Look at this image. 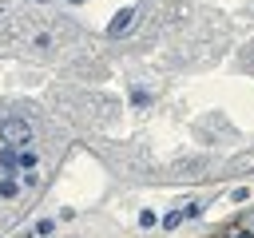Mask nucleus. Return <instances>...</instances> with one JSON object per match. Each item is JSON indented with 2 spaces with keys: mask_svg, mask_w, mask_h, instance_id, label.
<instances>
[{
  "mask_svg": "<svg viewBox=\"0 0 254 238\" xmlns=\"http://www.w3.org/2000/svg\"><path fill=\"white\" fill-rule=\"evenodd\" d=\"M0 139H4L8 147H28V143H32V123L20 119V115H12V119L0 123Z\"/></svg>",
  "mask_w": 254,
  "mask_h": 238,
  "instance_id": "1",
  "label": "nucleus"
},
{
  "mask_svg": "<svg viewBox=\"0 0 254 238\" xmlns=\"http://www.w3.org/2000/svg\"><path fill=\"white\" fill-rule=\"evenodd\" d=\"M131 20H135V8H123V12H115V20L107 24V32H111V36H123V32L131 28Z\"/></svg>",
  "mask_w": 254,
  "mask_h": 238,
  "instance_id": "2",
  "label": "nucleus"
},
{
  "mask_svg": "<svg viewBox=\"0 0 254 238\" xmlns=\"http://www.w3.org/2000/svg\"><path fill=\"white\" fill-rule=\"evenodd\" d=\"M16 167L32 171V167H36V151H32V147H20V151H16Z\"/></svg>",
  "mask_w": 254,
  "mask_h": 238,
  "instance_id": "3",
  "label": "nucleus"
},
{
  "mask_svg": "<svg viewBox=\"0 0 254 238\" xmlns=\"http://www.w3.org/2000/svg\"><path fill=\"white\" fill-rule=\"evenodd\" d=\"M16 194H20V182L16 178H4L0 182V198H16Z\"/></svg>",
  "mask_w": 254,
  "mask_h": 238,
  "instance_id": "4",
  "label": "nucleus"
},
{
  "mask_svg": "<svg viewBox=\"0 0 254 238\" xmlns=\"http://www.w3.org/2000/svg\"><path fill=\"white\" fill-rule=\"evenodd\" d=\"M0 167H4V171L16 167V147H4V151H0Z\"/></svg>",
  "mask_w": 254,
  "mask_h": 238,
  "instance_id": "5",
  "label": "nucleus"
},
{
  "mask_svg": "<svg viewBox=\"0 0 254 238\" xmlns=\"http://www.w3.org/2000/svg\"><path fill=\"white\" fill-rule=\"evenodd\" d=\"M52 230H56V222H52V218H40V222H36V234H40V238H48Z\"/></svg>",
  "mask_w": 254,
  "mask_h": 238,
  "instance_id": "6",
  "label": "nucleus"
},
{
  "mask_svg": "<svg viewBox=\"0 0 254 238\" xmlns=\"http://www.w3.org/2000/svg\"><path fill=\"white\" fill-rule=\"evenodd\" d=\"M179 222H183V210H175V214H167V218H163V226H167V230H175Z\"/></svg>",
  "mask_w": 254,
  "mask_h": 238,
  "instance_id": "7",
  "label": "nucleus"
},
{
  "mask_svg": "<svg viewBox=\"0 0 254 238\" xmlns=\"http://www.w3.org/2000/svg\"><path fill=\"white\" fill-rule=\"evenodd\" d=\"M139 226H155V210H139Z\"/></svg>",
  "mask_w": 254,
  "mask_h": 238,
  "instance_id": "8",
  "label": "nucleus"
},
{
  "mask_svg": "<svg viewBox=\"0 0 254 238\" xmlns=\"http://www.w3.org/2000/svg\"><path fill=\"white\" fill-rule=\"evenodd\" d=\"M226 238H254L246 226H234V230H226Z\"/></svg>",
  "mask_w": 254,
  "mask_h": 238,
  "instance_id": "9",
  "label": "nucleus"
},
{
  "mask_svg": "<svg viewBox=\"0 0 254 238\" xmlns=\"http://www.w3.org/2000/svg\"><path fill=\"white\" fill-rule=\"evenodd\" d=\"M246 230H250V234H254V214H250V226H246Z\"/></svg>",
  "mask_w": 254,
  "mask_h": 238,
  "instance_id": "10",
  "label": "nucleus"
},
{
  "mask_svg": "<svg viewBox=\"0 0 254 238\" xmlns=\"http://www.w3.org/2000/svg\"><path fill=\"white\" fill-rule=\"evenodd\" d=\"M71 4H79V0H71Z\"/></svg>",
  "mask_w": 254,
  "mask_h": 238,
  "instance_id": "11",
  "label": "nucleus"
}]
</instances>
